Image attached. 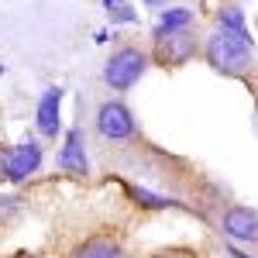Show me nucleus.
I'll use <instances>...</instances> for the list:
<instances>
[{"label": "nucleus", "mask_w": 258, "mask_h": 258, "mask_svg": "<svg viewBox=\"0 0 258 258\" xmlns=\"http://www.w3.org/2000/svg\"><path fill=\"white\" fill-rule=\"evenodd\" d=\"M145 69H148V55L135 48V45H124L117 52H110L107 62H103V83L110 86V90H131V86H138V80L145 76Z\"/></svg>", "instance_id": "f257e3e1"}, {"label": "nucleus", "mask_w": 258, "mask_h": 258, "mask_svg": "<svg viewBox=\"0 0 258 258\" xmlns=\"http://www.w3.org/2000/svg\"><path fill=\"white\" fill-rule=\"evenodd\" d=\"M251 48H255V41H241V38L214 31L210 41H207V62L224 76H241L244 66L251 62Z\"/></svg>", "instance_id": "f03ea898"}, {"label": "nucleus", "mask_w": 258, "mask_h": 258, "mask_svg": "<svg viewBox=\"0 0 258 258\" xmlns=\"http://www.w3.org/2000/svg\"><path fill=\"white\" fill-rule=\"evenodd\" d=\"M41 169V145L38 141H18L0 152V176L7 182H24Z\"/></svg>", "instance_id": "7ed1b4c3"}, {"label": "nucleus", "mask_w": 258, "mask_h": 258, "mask_svg": "<svg viewBox=\"0 0 258 258\" xmlns=\"http://www.w3.org/2000/svg\"><path fill=\"white\" fill-rule=\"evenodd\" d=\"M97 131H100V138H107V141H131L138 135V124H135L131 107H127L124 100H107V103H100Z\"/></svg>", "instance_id": "20e7f679"}, {"label": "nucleus", "mask_w": 258, "mask_h": 258, "mask_svg": "<svg viewBox=\"0 0 258 258\" xmlns=\"http://www.w3.org/2000/svg\"><path fill=\"white\" fill-rule=\"evenodd\" d=\"M220 227L227 238L241 241V244H258V210L255 207H227Z\"/></svg>", "instance_id": "39448f33"}, {"label": "nucleus", "mask_w": 258, "mask_h": 258, "mask_svg": "<svg viewBox=\"0 0 258 258\" xmlns=\"http://www.w3.org/2000/svg\"><path fill=\"white\" fill-rule=\"evenodd\" d=\"M35 124L45 138H55L62 135V86H48L38 100V110H35Z\"/></svg>", "instance_id": "423d86ee"}, {"label": "nucleus", "mask_w": 258, "mask_h": 258, "mask_svg": "<svg viewBox=\"0 0 258 258\" xmlns=\"http://www.w3.org/2000/svg\"><path fill=\"white\" fill-rule=\"evenodd\" d=\"M59 165L73 176H90V159H86V141H83L80 127H69L66 141L59 148Z\"/></svg>", "instance_id": "0eeeda50"}, {"label": "nucleus", "mask_w": 258, "mask_h": 258, "mask_svg": "<svg viewBox=\"0 0 258 258\" xmlns=\"http://www.w3.org/2000/svg\"><path fill=\"white\" fill-rule=\"evenodd\" d=\"M189 24H193V11L189 7H165L159 14V21H155V41L182 35V31H189Z\"/></svg>", "instance_id": "6e6552de"}, {"label": "nucleus", "mask_w": 258, "mask_h": 258, "mask_svg": "<svg viewBox=\"0 0 258 258\" xmlns=\"http://www.w3.org/2000/svg\"><path fill=\"white\" fill-rule=\"evenodd\" d=\"M217 31H220V35H231V38H241V41H255V38H251V31H248V24H244L241 7H220Z\"/></svg>", "instance_id": "1a4fd4ad"}, {"label": "nucleus", "mask_w": 258, "mask_h": 258, "mask_svg": "<svg viewBox=\"0 0 258 258\" xmlns=\"http://www.w3.org/2000/svg\"><path fill=\"white\" fill-rule=\"evenodd\" d=\"M193 55V41L189 35L182 31V35H172V38H159V59L169 62V66H176V62H186Z\"/></svg>", "instance_id": "9d476101"}, {"label": "nucleus", "mask_w": 258, "mask_h": 258, "mask_svg": "<svg viewBox=\"0 0 258 258\" xmlns=\"http://www.w3.org/2000/svg\"><path fill=\"white\" fill-rule=\"evenodd\" d=\"M127 197L138 203L141 210H172V207H179L172 197H162V193H152L148 186H127Z\"/></svg>", "instance_id": "9b49d317"}, {"label": "nucleus", "mask_w": 258, "mask_h": 258, "mask_svg": "<svg viewBox=\"0 0 258 258\" xmlns=\"http://www.w3.org/2000/svg\"><path fill=\"white\" fill-rule=\"evenodd\" d=\"M73 258H120V248H117V241H110V238H93Z\"/></svg>", "instance_id": "f8f14e48"}, {"label": "nucleus", "mask_w": 258, "mask_h": 258, "mask_svg": "<svg viewBox=\"0 0 258 258\" xmlns=\"http://www.w3.org/2000/svg\"><path fill=\"white\" fill-rule=\"evenodd\" d=\"M103 7H107L110 21H117V24H135V21H138L135 7H131L127 0H103Z\"/></svg>", "instance_id": "ddd939ff"}, {"label": "nucleus", "mask_w": 258, "mask_h": 258, "mask_svg": "<svg viewBox=\"0 0 258 258\" xmlns=\"http://www.w3.org/2000/svg\"><path fill=\"white\" fill-rule=\"evenodd\" d=\"M227 258H251L248 251H241L238 244H227Z\"/></svg>", "instance_id": "4468645a"}, {"label": "nucleus", "mask_w": 258, "mask_h": 258, "mask_svg": "<svg viewBox=\"0 0 258 258\" xmlns=\"http://www.w3.org/2000/svg\"><path fill=\"white\" fill-rule=\"evenodd\" d=\"M145 4H148V7H169L172 0H145Z\"/></svg>", "instance_id": "2eb2a0df"}, {"label": "nucleus", "mask_w": 258, "mask_h": 258, "mask_svg": "<svg viewBox=\"0 0 258 258\" xmlns=\"http://www.w3.org/2000/svg\"><path fill=\"white\" fill-rule=\"evenodd\" d=\"M255 124H258V114H255Z\"/></svg>", "instance_id": "dca6fc26"}]
</instances>
